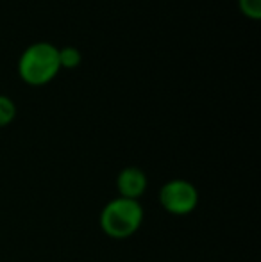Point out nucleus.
Wrapping results in <instances>:
<instances>
[{
  "mask_svg": "<svg viewBox=\"0 0 261 262\" xmlns=\"http://www.w3.org/2000/svg\"><path fill=\"white\" fill-rule=\"evenodd\" d=\"M81 59H83V55H81L79 49H75V47H63V49H59V66L61 68H77V66L81 64Z\"/></svg>",
  "mask_w": 261,
  "mask_h": 262,
  "instance_id": "39448f33",
  "label": "nucleus"
},
{
  "mask_svg": "<svg viewBox=\"0 0 261 262\" xmlns=\"http://www.w3.org/2000/svg\"><path fill=\"white\" fill-rule=\"evenodd\" d=\"M149 180L143 169L129 166V168L122 169L116 177V187L122 198H129V200H138L143 193H145Z\"/></svg>",
  "mask_w": 261,
  "mask_h": 262,
  "instance_id": "20e7f679",
  "label": "nucleus"
},
{
  "mask_svg": "<svg viewBox=\"0 0 261 262\" xmlns=\"http://www.w3.org/2000/svg\"><path fill=\"white\" fill-rule=\"evenodd\" d=\"M101 228L113 239H127L139 230L143 223V207L138 200L115 198L101 212Z\"/></svg>",
  "mask_w": 261,
  "mask_h": 262,
  "instance_id": "f03ea898",
  "label": "nucleus"
},
{
  "mask_svg": "<svg viewBox=\"0 0 261 262\" xmlns=\"http://www.w3.org/2000/svg\"><path fill=\"white\" fill-rule=\"evenodd\" d=\"M59 70V49L47 41L32 43L24 50L18 61L20 77L31 86H43L50 82Z\"/></svg>",
  "mask_w": 261,
  "mask_h": 262,
  "instance_id": "f257e3e1",
  "label": "nucleus"
},
{
  "mask_svg": "<svg viewBox=\"0 0 261 262\" xmlns=\"http://www.w3.org/2000/svg\"><path fill=\"white\" fill-rule=\"evenodd\" d=\"M159 204L167 212L174 214V216H186L197 207L198 191L188 180H168L159 191Z\"/></svg>",
  "mask_w": 261,
  "mask_h": 262,
  "instance_id": "7ed1b4c3",
  "label": "nucleus"
},
{
  "mask_svg": "<svg viewBox=\"0 0 261 262\" xmlns=\"http://www.w3.org/2000/svg\"><path fill=\"white\" fill-rule=\"evenodd\" d=\"M16 116V105L6 95H0V127H6Z\"/></svg>",
  "mask_w": 261,
  "mask_h": 262,
  "instance_id": "423d86ee",
  "label": "nucleus"
},
{
  "mask_svg": "<svg viewBox=\"0 0 261 262\" xmlns=\"http://www.w3.org/2000/svg\"><path fill=\"white\" fill-rule=\"evenodd\" d=\"M240 9L245 16L258 20L261 16V0H240Z\"/></svg>",
  "mask_w": 261,
  "mask_h": 262,
  "instance_id": "0eeeda50",
  "label": "nucleus"
}]
</instances>
